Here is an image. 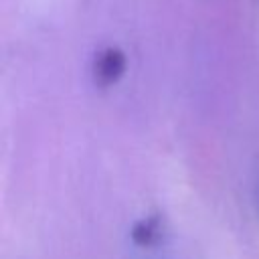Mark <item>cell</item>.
<instances>
[{"mask_svg": "<svg viewBox=\"0 0 259 259\" xmlns=\"http://www.w3.org/2000/svg\"><path fill=\"white\" fill-rule=\"evenodd\" d=\"M125 67H127L125 53L119 47H105L95 55L91 65L93 83L101 89H107L123 77Z\"/></svg>", "mask_w": 259, "mask_h": 259, "instance_id": "obj_1", "label": "cell"}, {"mask_svg": "<svg viewBox=\"0 0 259 259\" xmlns=\"http://www.w3.org/2000/svg\"><path fill=\"white\" fill-rule=\"evenodd\" d=\"M160 237V217L158 214H150L144 217L142 221H138L132 227V241L140 247H150L158 241Z\"/></svg>", "mask_w": 259, "mask_h": 259, "instance_id": "obj_2", "label": "cell"}, {"mask_svg": "<svg viewBox=\"0 0 259 259\" xmlns=\"http://www.w3.org/2000/svg\"><path fill=\"white\" fill-rule=\"evenodd\" d=\"M255 206H257V214H259V182L255 186Z\"/></svg>", "mask_w": 259, "mask_h": 259, "instance_id": "obj_3", "label": "cell"}]
</instances>
